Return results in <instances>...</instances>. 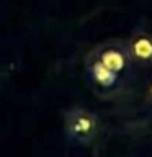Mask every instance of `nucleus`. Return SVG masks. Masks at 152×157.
I'll use <instances>...</instances> for the list:
<instances>
[{
  "label": "nucleus",
  "mask_w": 152,
  "mask_h": 157,
  "mask_svg": "<svg viewBox=\"0 0 152 157\" xmlns=\"http://www.w3.org/2000/svg\"><path fill=\"white\" fill-rule=\"evenodd\" d=\"M66 134L77 144H88L98 132V118L87 108H72L64 118Z\"/></svg>",
  "instance_id": "obj_1"
},
{
  "label": "nucleus",
  "mask_w": 152,
  "mask_h": 157,
  "mask_svg": "<svg viewBox=\"0 0 152 157\" xmlns=\"http://www.w3.org/2000/svg\"><path fill=\"white\" fill-rule=\"evenodd\" d=\"M98 61H100L103 66H106L110 71L120 74L127 67V62H129V56H127L126 48L118 46V44H106V46L101 48V51L98 52Z\"/></svg>",
  "instance_id": "obj_3"
},
{
  "label": "nucleus",
  "mask_w": 152,
  "mask_h": 157,
  "mask_svg": "<svg viewBox=\"0 0 152 157\" xmlns=\"http://www.w3.org/2000/svg\"><path fill=\"white\" fill-rule=\"evenodd\" d=\"M90 75L93 78V82L98 83V85L103 87V88L113 87L116 83V80H118V74L110 71L106 66H103L98 59H95V61L92 62V66H90Z\"/></svg>",
  "instance_id": "obj_4"
},
{
  "label": "nucleus",
  "mask_w": 152,
  "mask_h": 157,
  "mask_svg": "<svg viewBox=\"0 0 152 157\" xmlns=\"http://www.w3.org/2000/svg\"><path fill=\"white\" fill-rule=\"evenodd\" d=\"M149 98H150V101H152V80L149 83Z\"/></svg>",
  "instance_id": "obj_5"
},
{
  "label": "nucleus",
  "mask_w": 152,
  "mask_h": 157,
  "mask_svg": "<svg viewBox=\"0 0 152 157\" xmlns=\"http://www.w3.org/2000/svg\"><path fill=\"white\" fill-rule=\"evenodd\" d=\"M126 51L129 61H134L142 66H152V34L144 29L134 31L126 46Z\"/></svg>",
  "instance_id": "obj_2"
}]
</instances>
